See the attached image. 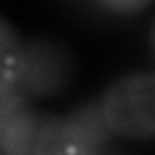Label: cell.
Segmentation results:
<instances>
[{
  "instance_id": "3957f363",
  "label": "cell",
  "mask_w": 155,
  "mask_h": 155,
  "mask_svg": "<svg viewBox=\"0 0 155 155\" xmlns=\"http://www.w3.org/2000/svg\"><path fill=\"white\" fill-rule=\"evenodd\" d=\"M74 76L70 51L52 39L25 41V70L21 91L29 99L56 97L66 89Z\"/></svg>"
},
{
  "instance_id": "7a4b0ae2",
  "label": "cell",
  "mask_w": 155,
  "mask_h": 155,
  "mask_svg": "<svg viewBox=\"0 0 155 155\" xmlns=\"http://www.w3.org/2000/svg\"><path fill=\"white\" fill-rule=\"evenodd\" d=\"M113 134L107 128L99 101L76 107L66 116H45L33 155L43 153H97L103 151Z\"/></svg>"
},
{
  "instance_id": "8992f818",
  "label": "cell",
  "mask_w": 155,
  "mask_h": 155,
  "mask_svg": "<svg viewBox=\"0 0 155 155\" xmlns=\"http://www.w3.org/2000/svg\"><path fill=\"white\" fill-rule=\"evenodd\" d=\"M95 2L113 14H136L143 10L151 0H95Z\"/></svg>"
},
{
  "instance_id": "6da1fadb",
  "label": "cell",
  "mask_w": 155,
  "mask_h": 155,
  "mask_svg": "<svg viewBox=\"0 0 155 155\" xmlns=\"http://www.w3.org/2000/svg\"><path fill=\"white\" fill-rule=\"evenodd\" d=\"M110 134L122 140L155 138V72H130L110 84L99 99Z\"/></svg>"
},
{
  "instance_id": "52a82bcc",
  "label": "cell",
  "mask_w": 155,
  "mask_h": 155,
  "mask_svg": "<svg viewBox=\"0 0 155 155\" xmlns=\"http://www.w3.org/2000/svg\"><path fill=\"white\" fill-rule=\"evenodd\" d=\"M149 45H151V51H153V54H155V21H153V25H151V31H149Z\"/></svg>"
},
{
  "instance_id": "5b68a950",
  "label": "cell",
  "mask_w": 155,
  "mask_h": 155,
  "mask_svg": "<svg viewBox=\"0 0 155 155\" xmlns=\"http://www.w3.org/2000/svg\"><path fill=\"white\" fill-rule=\"evenodd\" d=\"M0 52H2L0 95L23 93L21 80L25 70V41H21V37L6 18L0 19Z\"/></svg>"
},
{
  "instance_id": "277c9868",
  "label": "cell",
  "mask_w": 155,
  "mask_h": 155,
  "mask_svg": "<svg viewBox=\"0 0 155 155\" xmlns=\"http://www.w3.org/2000/svg\"><path fill=\"white\" fill-rule=\"evenodd\" d=\"M45 116L29 105L0 114V149L6 155H33Z\"/></svg>"
}]
</instances>
